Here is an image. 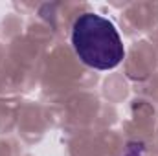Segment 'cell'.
Here are the masks:
<instances>
[{"instance_id":"1","label":"cell","mask_w":158,"mask_h":156,"mask_svg":"<svg viewBox=\"0 0 158 156\" xmlns=\"http://www.w3.org/2000/svg\"><path fill=\"white\" fill-rule=\"evenodd\" d=\"M72 44L79 59L96 70L116 68L125 55L114 24L96 13H85L74 22Z\"/></svg>"},{"instance_id":"2","label":"cell","mask_w":158,"mask_h":156,"mask_svg":"<svg viewBox=\"0 0 158 156\" xmlns=\"http://www.w3.org/2000/svg\"><path fill=\"white\" fill-rule=\"evenodd\" d=\"M123 156H142V145H136V143H131L129 149L125 151Z\"/></svg>"}]
</instances>
